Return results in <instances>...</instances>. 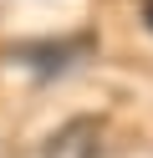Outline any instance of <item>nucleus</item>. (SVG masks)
Segmentation results:
<instances>
[{
    "instance_id": "obj_3",
    "label": "nucleus",
    "mask_w": 153,
    "mask_h": 158,
    "mask_svg": "<svg viewBox=\"0 0 153 158\" xmlns=\"http://www.w3.org/2000/svg\"><path fill=\"white\" fill-rule=\"evenodd\" d=\"M143 21H148V31H153V0H143Z\"/></svg>"
},
{
    "instance_id": "obj_1",
    "label": "nucleus",
    "mask_w": 153,
    "mask_h": 158,
    "mask_svg": "<svg viewBox=\"0 0 153 158\" xmlns=\"http://www.w3.org/2000/svg\"><path fill=\"white\" fill-rule=\"evenodd\" d=\"M15 56L20 66H31L36 77H61L66 66H77V61H87L92 56V36H71V41H36V46H15Z\"/></svg>"
},
{
    "instance_id": "obj_2",
    "label": "nucleus",
    "mask_w": 153,
    "mask_h": 158,
    "mask_svg": "<svg viewBox=\"0 0 153 158\" xmlns=\"http://www.w3.org/2000/svg\"><path fill=\"white\" fill-rule=\"evenodd\" d=\"M97 148H102V117H71L51 133L41 158H97Z\"/></svg>"
}]
</instances>
